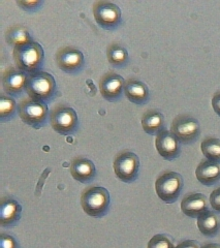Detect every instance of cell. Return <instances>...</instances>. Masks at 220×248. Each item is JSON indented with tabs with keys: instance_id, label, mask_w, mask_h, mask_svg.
I'll return each mask as SVG.
<instances>
[{
	"instance_id": "cell-1",
	"label": "cell",
	"mask_w": 220,
	"mask_h": 248,
	"mask_svg": "<svg viewBox=\"0 0 220 248\" xmlns=\"http://www.w3.org/2000/svg\"><path fill=\"white\" fill-rule=\"evenodd\" d=\"M15 64L20 71L26 74L39 72L45 61V52L42 45L31 41L16 46L13 51Z\"/></svg>"
},
{
	"instance_id": "cell-2",
	"label": "cell",
	"mask_w": 220,
	"mask_h": 248,
	"mask_svg": "<svg viewBox=\"0 0 220 248\" xmlns=\"http://www.w3.org/2000/svg\"><path fill=\"white\" fill-rule=\"evenodd\" d=\"M111 204L110 192L100 186H89L81 193L83 211L90 217L100 218L107 214Z\"/></svg>"
},
{
	"instance_id": "cell-3",
	"label": "cell",
	"mask_w": 220,
	"mask_h": 248,
	"mask_svg": "<svg viewBox=\"0 0 220 248\" xmlns=\"http://www.w3.org/2000/svg\"><path fill=\"white\" fill-rule=\"evenodd\" d=\"M56 89V81L51 74L39 71L28 75L25 91L28 97L47 103L54 97Z\"/></svg>"
},
{
	"instance_id": "cell-4",
	"label": "cell",
	"mask_w": 220,
	"mask_h": 248,
	"mask_svg": "<svg viewBox=\"0 0 220 248\" xmlns=\"http://www.w3.org/2000/svg\"><path fill=\"white\" fill-rule=\"evenodd\" d=\"M183 185V178L179 173L174 170H164L156 178V195L164 203L173 204L178 200Z\"/></svg>"
},
{
	"instance_id": "cell-5",
	"label": "cell",
	"mask_w": 220,
	"mask_h": 248,
	"mask_svg": "<svg viewBox=\"0 0 220 248\" xmlns=\"http://www.w3.org/2000/svg\"><path fill=\"white\" fill-rule=\"evenodd\" d=\"M49 119L52 128L62 136L73 135L79 126L77 112L64 104L55 106L50 112Z\"/></svg>"
},
{
	"instance_id": "cell-6",
	"label": "cell",
	"mask_w": 220,
	"mask_h": 248,
	"mask_svg": "<svg viewBox=\"0 0 220 248\" xmlns=\"http://www.w3.org/2000/svg\"><path fill=\"white\" fill-rule=\"evenodd\" d=\"M18 114L23 122L36 129L43 127L50 117L47 103L37 102L30 97L24 98L19 104Z\"/></svg>"
},
{
	"instance_id": "cell-7",
	"label": "cell",
	"mask_w": 220,
	"mask_h": 248,
	"mask_svg": "<svg viewBox=\"0 0 220 248\" xmlns=\"http://www.w3.org/2000/svg\"><path fill=\"white\" fill-rule=\"evenodd\" d=\"M113 169L118 179L125 183H131L138 177L140 159L136 153L127 150L121 151L114 158Z\"/></svg>"
},
{
	"instance_id": "cell-8",
	"label": "cell",
	"mask_w": 220,
	"mask_h": 248,
	"mask_svg": "<svg viewBox=\"0 0 220 248\" xmlns=\"http://www.w3.org/2000/svg\"><path fill=\"white\" fill-rule=\"evenodd\" d=\"M92 12L94 20L101 28L106 30L116 29L122 21L120 7L106 0H98L94 2Z\"/></svg>"
},
{
	"instance_id": "cell-9",
	"label": "cell",
	"mask_w": 220,
	"mask_h": 248,
	"mask_svg": "<svg viewBox=\"0 0 220 248\" xmlns=\"http://www.w3.org/2000/svg\"><path fill=\"white\" fill-rule=\"evenodd\" d=\"M55 62L62 72L76 75L84 68L85 57L83 52L76 46H65L57 50L55 54Z\"/></svg>"
},
{
	"instance_id": "cell-10",
	"label": "cell",
	"mask_w": 220,
	"mask_h": 248,
	"mask_svg": "<svg viewBox=\"0 0 220 248\" xmlns=\"http://www.w3.org/2000/svg\"><path fill=\"white\" fill-rule=\"evenodd\" d=\"M171 131L180 143L190 144L200 137V122L190 115H178L172 122Z\"/></svg>"
},
{
	"instance_id": "cell-11",
	"label": "cell",
	"mask_w": 220,
	"mask_h": 248,
	"mask_svg": "<svg viewBox=\"0 0 220 248\" xmlns=\"http://www.w3.org/2000/svg\"><path fill=\"white\" fill-rule=\"evenodd\" d=\"M125 82L123 78L115 72H108L99 80V92L109 102H117L124 92Z\"/></svg>"
},
{
	"instance_id": "cell-12",
	"label": "cell",
	"mask_w": 220,
	"mask_h": 248,
	"mask_svg": "<svg viewBox=\"0 0 220 248\" xmlns=\"http://www.w3.org/2000/svg\"><path fill=\"white\" fill-rule=\"evenodd\" d=\"M155 147L160 156L167 160L176 159L181 152L179 140L168 129H162L156 136Z\"/></svg>"
},
{
	"instance_id": "cell-13",
	"label": "cell",
	"mask_w": 220,
	"mask_h": 248,
	"mask_svg": "<svg viewBox=\"0 0 220 248\" xmlns=\"http://www.w3.org/2000/svg\"><path fill=\"white\" fill-rule=\"evenodd\" d=\"M28 74L18 68L11 67L6 69L2 76V88L9 95L19 96L26 91Z\"/></svg>"
},
{
	"instance_id": "cell-14",
	"label": "cell",
	"mask_w": 220,
	"mask_h": 248,
	"mask_svg": "<svg viewBox=\"0 0 220 248\" xmlns=\"http://www.w3.org/2000/svg\"><path fill=\"white\" fill-rule=\"evenodd\" d=\"M22 206L17 200L10 197H3L0 202V226L12 228L21 219Z\"/></svg>"
},
{
	"instance_id": "cell-15",
	"label": "cell",
	"mask_w": 220,
	"mask_h": 248,
	"mask_svg": "<svg viewBox=\"0 0 220 248\" xmlns=\"http://www.w3.org/2000/svg\"><path fill=\"white\" fill-rule=\"evenodd\" d=\"M208 207L207 197L200 192L188 193L181 201V211L191 218H198L203 213L208 211Z\"/></svg>"
},
{
	"instance_id": "cell-16",
	"label": "cell",
	"mask_w": 220,
	"mask_h": 248,
	"mask_svg": "<svg viewBox=\"0 0 220 248\" xmlns=\"http://www.w3.org/2000/svg\"><path fill=\"white\" fill-rule=\"evenodd\" d=\"M70 175L78 182L89 183L95 177L96 169L92 160L83 156H78L75 157L70 164Z\"/></svg>"
},
{
	"instance_id": "cell-17",
	"label": "cell",
	"mask_w": 220,
	"mask_h": 248,
	"mask_svg": "<svg viewBox=\"0 0 220 248\" xmlns=\"http://www.w3.org/2000/svg\"><path fill=\"white\" fill-rule=\"evenodd\" d=\"M195 177L203 185L211 186L220 180L219 162L203 159L195 169Z\"/></svg>"
},
{
	"instance_id": "cell-18",
	"label": "cell",
	"mask_w": 220,
	"mask_h": 248,
	"mask_svg": "<svg viewBox=\"0 0 220 248\" xmlns=\"http://www.w3.org/2000/svg\"><path fill=\"white\" fill-rule=\"evenodd\" d=\"M124 94L129 102L136 105H143L149 99V88L142 81L129 79L125 82Z\"/></svg>"
},
{
	"instance_id": "cell-19",
	"label": "cell",
	"mask_w": 220,
	"mask_h": 248,
	"mask_svg": "<svg viewBox=\"0 0 220 248\" xmlns=\"http://www.w3.org/2000/svg\"><path fill=\"white\" fill-rule=\"evenodd\" d=\"M141 123H142V127L145 133L151 136H157L162 129H164L163 115L156 110L146 111L142 116Z\"/></svg>"
},
{
	"instance_id": "cell-20",
	"label": "cell",
	"mask_w": 220,
	"mask_h": 248,
	"mask_svg": "<svg viewBox=\"0 0 220 248\" xmlns=\"http://www.w3.org/2000/svg\"><path fill=\"white\" fill-rule=\"evenodd\" d=\"M198 229L204 236L214 237L220 229V220L213 211H206L198 217Z\"/></svg>"
},
{
	"instance_id": "cell-21",
	"label": "cell",
	"mask_w": 220,
	"mask_h": 248,
	"mask_svg": "<svg viewBox=\"0 0 220 248\" xmlns=\"http://www.w3.org/2000/svg\"><path fill=\"white\" fill-rule=\"evenodd\" d=\"M4 37H5L6 43L10 46H13L14 48L16 46L23 45L32 41L31 40L28 29L25 26L20 25V24L13 25L7 28L5 31Z\"/></svg>"
},
{
	"instance_id": "cell-22",
	"label": "cell",
	"mask_w": 220,
	"mask_h": 248,
	"mask_svg": "<svg viewBox=\"0 0 220 248\" xmlns=\"http://www.w3.org/2000/svg\"><path fill=\"white\" fill-rule=\"evenodd\" d=\"M127 50L119 44H112L107 49V58L109 63L115 67H123L128 61Z\"/></svg>"
},
{
	"instance_id": "cell-23",
	"label": "cell",
	"mask_w": 220,
	"mask_h": 248,
	"mask_svg": "<svg viewBox=\"0 0 220 248\" xmlns=\"http://www.w3.org/2000/svg\"><path fill=\"white\" fill-rule=\"evenodd\" d=\"M201 150L206 159L220 162V139L206 138L201 144Z\"/></svg>"
},
{
	"instance_id": "cell-24",
	"label": "cell",
	"mask_w": 220,
	"mask_h": 248,
	"mask_svg": "<svg viewBox=\"0 0 220 248\" xmlns=\"http://www.w3.org/2000/svg\"><path fill=\"white\" fill-rule=\"evenodd\" d=\"M17 110V103L13 97L4 94L0 96V121L6 122L13 119Z\"/></svg>"
},
{
	"instance_id": "cell-25",
	"label": "cell",
	"mask_w": 220,
	"mask_h": 248,
	"mask_svg": "<svg viewBox=\"0 0 220 248\" xmlns=\"http://www.w3.org/2000/svg\"><path fill=\"white\" fill-rule=\"evenodd\" d=\"M147 248H175V245L169 236L157 234L149 240Z\"/></svg>"
},
{
	"instance_id": "cell-26",
	"label": "cell",
	"mask_w": 220,
	"mask_h": 248,
	"mask_svg": "<svg viewBox=\"0 0 220 248\" xmlns=\"http://www.w3.org/2000/svg\"><path fill=\"white\" fill-rule=\"evenodd\" d=\"M0 248H19V244L13 236L1 234L0 236Z\"/></svg>"
},
{
	"instance_id": "cell-27",
	"label": "cell",
	"mask_w": 220,
	"mask_h": 248,
	"mask_svg": "<svg viewBox=\"0 0 220 248\" xmlns=\"http://www.w3.org/2000/svg\"><path fill=\"white\" fill-rule=\"evenodd\" d=\"M209 203L214 211L220 213V187H217L211 192Z\"/></svg>"
},
{
	"instance_id": "cell-28",
	"label": "cell",
	"mask_w": 220,
	"mask_h": 248,
	"mask_svg": "<svg viewBox=\"0 0 220 248\" xmlns=\"http://www.w3.org/2000/svg\"><path fill=\"white\" fill-rule=\"evenodd\" d=\"M17 4L23 11L33 12L38 10V7L43 4V1H37V0H34V1H24V0H19V1H17Z\"/></svg>"
},
{
	"instance_id": "cell-29",
	"label": "cell",
	"mask_w": 220,
	"mask_h": 248,
	"mask_svg": "<svg viewBox=\"0 0 220 248\" xmlns=\"http://www.w3.org/2000/svg\"><path fill=\"white\" fill-rule=\"evenodd\" d=\"M212 107H213L214 112L220 116V91L214 93L213 97H212Z\"/></svg>"
},
{
	"instance_id": "cell-30",
	"label": "cell",
	"mask_w": 220,
	"mask_h": 248,
	"mask_svg": "<svg viewBox=\"0 0 220 248\" xmlns=\"http://www.w3.org/2000/svg\"><path fill=\"white\" fill-rule=\"evenodd\" d=\"M175 248H201V246L193 240H185V241L175 246Z\"/></svg>"
},
{
	"instance_id": "cell-31",
	"label": "cell",
	"mask_w": 220,
	"mask_h": 248,
	"mask_svg": "<svg viewBox=\"0 0 220 248\" xmlns=\"http://www.w3.org/2000/svg\"><path fill=\"white\" fill-rule=\"evenodd\" d=\"M201 248H220V245L216 243H208L201 246Z\"/></svg>"
}]
</instances>
